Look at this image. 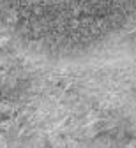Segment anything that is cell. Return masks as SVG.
<instances>
[{"mask_svg": "<svg viewBox=\"0 0 136 148\" xmlns=\"http://www.w3.org/2000/svg\"><path fill=\"white\" fill-rule=\"evenodd\" d=\"M9 111H11V106L7 104V102H0V113H9Z\"/></svg>", "mask_w": 136, "mask_h": 148, "instance_id": "obj_1", "label": "cell"}, {"mask_svg": "<svg viewBox=\"0 0 136 148\" xmlns=\"http://www.w3.org/2000/svg\"><path fill=\"white\" fill-rule=\"evenodd\" d=\"M0 148H7V139L4 138V134H0Z\"/></svg>", "mask_w": 136, "mask_h": 148, "instance_id": "obj_2", "label": "cell"}, {"mask_svg": "<svg viewBox=\"0 0 136 148\" xmlns=\"http://www.w3.org/2000/svg\"><path fill=\"white\" fill-rule=\"evenodd\" d=\"M0 123H2V113H0Z\"/></svg>", "mask_w": 136, "mask_h": 148, "instance_id": "obj_3", "label": "cell"}]
</instances>
